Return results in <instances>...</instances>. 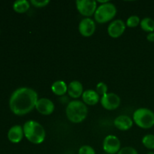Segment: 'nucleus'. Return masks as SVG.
<instances>
[{
  "mask_svg": "<svg viewBox=\"0 0 154 154\" xmlns=\"http://www.w3.org/2000/svg\"><path fill=\"white\" fill-rule=\"evenodd\" d=\"M38 100V97L35 90L29 87H20L12 93L9 99V107L14 114L23 116L35 108Z\"/></svg>",
  "mask_w": 154,
  "mask_h": 154,
  "instance_id": "obj_1",
  "label": "nucleus"
},
{
  "mask_svg": "<svg viewBox=\"0 0 154 154\" xmlns=\"http://www.w3.org/2000/svg\"><path fill=\"white\" fill-rule=\"evenodd\" d=\"M24 136L29 142L40 144L45 141L46 132L43 126L35 120H28L23 125Z\"/></svg>",
  "mask_w": 154,
  "mask_h": 154,
  "instance_id": "obj_2",
  "label": "nucleus"
},
{
  "mask_svg": "<svg viewBox=\"0 0 154 154\" xmlns=\"http://www.w3.org/2000/svg\"><path fill=\"white\" fill-rule=\"evenodd\" d=\"M66 114L72 123H80L87 118L88 108L84 102L74 100L68 104L66 108Z\"/></svg>",
  "mask_w": 154,
  "mask_h": 154,
  "instance_id": "obj_3",
  "label": "nucleus"
},
{
  "mask_svg": "<svg viewBox=\"0 0 154 154\" xmlns=\"http://www.w3.org/2000/svg\"><path fill=\"white\" fill-rule=\"evenodd\" d=\"M133 121L141 129H150L154 126V113L146 108L137 109L133 114Z\"/></svg>",
  "mask_w": 154,
  "mask_h": 154,
  "instance_id": "obj_4",
  "label": "nucleus"
},
{
  "mask_svg": "<svg viewBox=\"0 0 154 154\" xmlns=\"http://www.w3.org/2000/svg\"><path fill=\"white\" fill-rule=\"evenodd\" d=\"M117 14V8L112 3L100 5L95 12V20L99 23H105L111 20Z\"/></svg>",
  "mask_w": 154,
  "mask_h": 154,
  "instance_id": "obj_5",
  "label": "nucleus"
},
{
  "mask_svg": "<svg viewBox=\"0 0 154 154\" xmlns=\"http://www.w3.org/2000/svg\"><path fill=\"white\" fill-rule=\"evenodd\" d=\"M76 7L79 13L85 17L95 14L98 8L97 2L94 0H77Z\"/></svg>",
  "mask_w": 154,
  "mask_h": 154,
  "instance_id": "obj_6",
  "label": "nucleus"
},
{
  "mask_svg": "<svg viewBox=\"0 0 154 154\" xmlns=\"http://www.w3.org/2000/svg\"><path fill=\"white\" fill-rule=\"evenodd\" d=\"M121 147L120 141L117 136L109 135L106 136L103 141V150L107 154H116L120 151Z\"/></svg>",
  "mask_w": 154,
  "mask_h": 154,
  "instance_id": "obj_7",
  "label": "nucleus"
},
{
  "mask_svg": "<svg viewBox=\"0 0 154 154\" xmlns=\"http://www.w3.org/2000/svg\"><path fill=\"white\" fill-rule=\"evenodd\" d=\"M102 106L108 111H113L118 108L120 105V98L114 93H108L100 99Z\"/></svg>",
  "mask_w": 154,
  "mask_h": 154,
  "instance_id": "obj_8",
  "label": "nucleus"
},
{
  "mask_svg": "<svg viewBox=\"0 0 154 154\" xmlns=\"http://www.w3.org/2000/svg\"><path fill=\"white\" fill-rule=\"evenodd\" d=\"M96 23L93 19L86 17L81 20L78 26V30L81 35L84 37H90L94 34L96 31Z\"/></svg>",
  "mask_w": 154,
  "mask_h": 154,
  "instance_id": "obj_9",
  "label": "nucleus"
},
{
  "mask_svg": "<svg viewBox=\"0 0 154 154\" xmlns=\"http://www.w3.org/2000/svg\"><path fill=\"white\" fill-rule=\"evenodd\" d=\"M126 29V24L122 20H115L109 24L108 33L111 38H117L120 37Z\"/></svg>",
  "mask_w": 154,
  "mask_h": 154,
  "instance_id": "obj_10",
  "label": "nucleus"
},
{
  "mask_svg": "<svg viewBox=\"0 0 154 154\" xmlns=\"http://www.w3.org/2000/svg\"><path fill=\"white\" fill-rule=\"evenodd\" d=\"M35 108L42 115H50L54 112L55 106H54V102L49 99L42 98L38 100Z\"/></svg>",
  "mask_w": 154,
  "mask_h": 154,
  "instance_id": "obj_11",
  "label": "nucleus"
},
{
  "mask_svg": "<svg viewBox=\"0 0 154 154\" xmlns=\"http://www.w3.org/2000/svg\"><path fill=\"white\" fill-rule=\"evenodd\" d=\"M114 124L117 129L121 131H126L130 129L133 126V120L127 115H120L116 117Z\"/></svg>",
  "mask_w": 154,
  "mask_h": 154,
  "instance_id": "obj_12",
  "label": "nucleus"
},
{
  "mask_svg": "<svg viewBox=\"0 0 154 154\" xmlns=\"http://www.w3.org/2000/svg\"><path fill=\"white\" fill-rule=\"evenodd\" d=\"M23 129L20 125H14L10 128L8 132V138L12 143H19L23 138Z\"/></svg>",
  "mask_w": 154,
  "mask_h": 154,
  "instance_id": "obj_13",
  "label": "nucleus"
},
{
  "mask_svg": "<svg viewBox=\"0 0 154 154\" xmlns=\"http://www.w3.org/2000/svg\"><path fill=\"white\" fill-rule=\"evenodd\" d=\"M84 92L82 84L78 81H72L68 86V93L73 99H78L80 96H82Z\"/></svg>",
  "mask_w": 154,
  "mask_h": 154,
  "instance_id": "obj_14",
  "label": "nucleus"
},
{
  "mask_svg": "<svg viewBox=\"0 0 154 154\" xmlns=\"http://www.w3.org/2000/svg\"><path fill=\"white\" fill-rule=\"evenodd\" d=\"M82 99L84 104L88 105H95L100 101V96L96 90H87L82 95Z\"/></svg>",
  "mask_w": 154,
  "mask_h": 154,
  "instance_id": "obj_15",
  "label": "nucleus"
},
{
  "mask_svg": "<svg viewBox=\"0 0 154 154\" xmlns=\"http://www.w3.org/2000/svg\"><path fill=\"white\" fill-rule=\"evenodd\" d=\"M51 90L57 96H63L68 92V86L64 81H57L52 84Z\"/></svg>",
  "mask_w": 154,
  "mask_h": 154,
  "instance_id": "obj_16",
  "label": "nucleus"
},
{
  "mask_svg": "<svg viewBox=\"0 0 154 154\" xmlns=\"http://www.w3.org/2000/svg\"><path fill=\"white\" fill-rule=\"evenodd\" d=\"M30 5L27 0H17L13 4V8L17 13L23 14L29 9Z\"/></svg>",
  "mask_w": 154,
  "mask_h": 154,
  "instance_id": "obj_17",
  "label": "nucleus"
},
{
  "mask_svg": "<svg viewBox=\"0 0 154 154\" xmlns=\"http://www.w3.org/2000/svg\"><path fill=\"white\" fill-rule=\"evenodd\" d=\"M141 28L147 32H154V20L150 17H144L140 23Z\"/></svg>",
  "mask_w": 154,
  "mask_h": 154,
  "instance_id": "obj_18",
  "label": "nucleus"
},
{
  "mask_svg": "<svg viewBox=\"0 0 154 154\" xmlns=\"http://www.w3.org/2000/svg\"><path fill=\"white\" fill-rule=\"evenodd\" d=\"M142 144L146 148L149 150H154V135H146L142 138Z\"/></svg>",
  "mask_w": 154,
  "mask_h": 154,
  "instance_id": "obj_19",
  "label": "nucleus"
},
{
  "mask_svg": "<svg viewBox=\"0 0 154 154\" xmlns=\"http://www.w3.org/2000/svg\"><path fill=\"white\" fill-rule=\"evenodd\" d=\"M140 18L138 16H135V15H132L130 16L126 20V26L130 28H134V27L138 26V25H140Z\"/></svg>",
  "mask_w": 154,
  "mask_h": 154,
  "instance_id": "obj_20",
  "label": "nucleus"
},
{
  "mask_svg": "<svg viewBox=\"0 0 154 154\" xmlns=\"http://www.w3.org/2000/svg\"><path fill=\"white\" fill-rule=\"evenodd\" d=\"M108 86L103 82H99L98 83V84L96 85V91L99 96H103L104 95L107 94L108 93Z\"/></svg>",
  "mask_w": 154,
  "mask_h": 154,
  "instance_id": "obj_21",
  "label": "nucleus"
},
{
  "mask_svg": "<svg viewBox=\"0 0 154 154\" xmlns=\"http://www.w3.org/2000/svg\"><path fill=\"white\" fill-rule=\"evenodd\" d=\"M78 154H96V151L92 147L89 145H84L80 147Z\"/></svg>",
  "mask_w": 154,
  "mask_h": 154,
  "instance_id": "obj_22",
  "label": "nucleus"
},
{
  "mask_svg": "<svg viewBox=\"0 0 154 154\" xmlns=\"http://www.w3.org/2000/svg\"><path fill=\"white\" fill-rule=\"evenodd\" d=\"M30 3L36 8H44L50 3L49 0H31Z\"/></svg>",
  "mask_w": 154,
  "mask_h": 154,
  "instance_id": "obj_23",
  "label": "nucleus"
},
{
  "mask_svg": "<svg viewBox=\"0 0 154 154\" xmlns=\"http://www.w3.org/2000/svg\"><path fill=\"white\" fill-rule=\"evenodd\" d=\"M117 154H138V151L132 147H125L120 150Z\"/></svg>",
  "mask_w": 154,
  "mask_h": 154,
  "instance_id": "obj_24",
  "label": "nucleus"
},
{
  "mask_svg": "<svg viewBox=\"0 0 154 154\" xmlns=\"http://www.w3.org/2000/svg\"><path fill=\"white\" fill-rule=\"evenodd\" d=\"M147 39L148 42H154V32H150L147 35Z\"/></svg>",
  "mask_w": 154,
  "mask_h": 154,
  "instance_id": "obj_25",
  "label": "nucleus"
},
{
  "mask_svg": "<svg viewBox=\"0 0 154 154\" xmlns=\"http://www.w3.org/2000/svg\"><path fill=\"white\" fill-rule=\"evenodd\" d=\"M147 154H154V152L153 151H150V152H148V153H147Z\"/></svg>",
  "mask_w": 154,
  "mask_h": 154,
  "instance_id": "obj_26",
  "label": "nucleus"
},
{
  "mask_svg": "<svg viewBox=\"0 0 154 154\" xmlns=\"http://www.w3.org/2000/svg\"><path fill=\"white\" fill-rule=\"evenodd\" d=\"M105 154H107V153H105Z\"/></svg>",
  "mask_w": 154,
  "mask_h": 154,
  "instance_id": "obj_27",
  "label": "nucleus"
}]
</instances>
